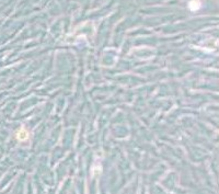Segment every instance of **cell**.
<instances>
[{
	"label": "cell",
	"mask_w": 219,
	"mask_h": 194,
	"mask_svg": "<svg viewBox=\"0 0 219 194\" xmlns=\"http://www.w3.org/2000/svg\"><path fill=\"white\" fill-rule=\"evenodd\" d=\"M17 137L19 140H21V142H23V140H25V139L29 138V132L25 129V128L22 127L19 132H18L17 134Z\"/></svg>",
	"instance_id": "cell-1"
}]
</instances>
